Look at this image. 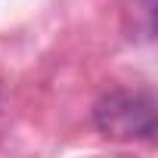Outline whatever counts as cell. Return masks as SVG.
<instances>
[{"label": "cell", "instance_id": "cell-1", "mask_svg": "<svg viewBox=\"0 0 158 158\" xmlns=\"http://www.w3.org/2000/svg\"><path fill=\"white\" fill-rule=\"evenodd\" d=\"M96 127L109 139H149L158 127V109L146 90H112L93 109Z\"/></svg>", "mask_w": 158, "mask_h": 158}]
</instances>
